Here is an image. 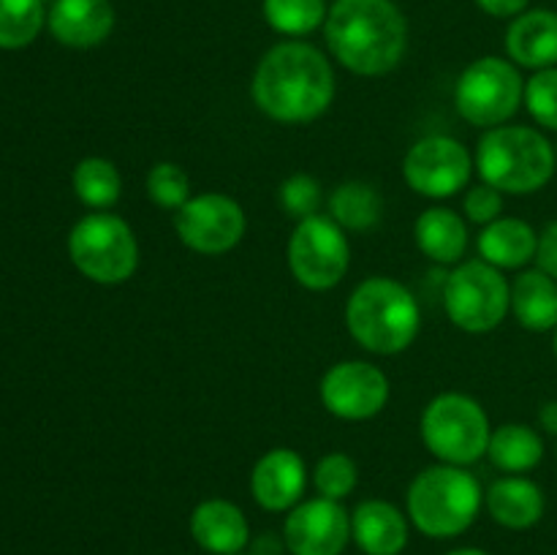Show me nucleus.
I'll list each match as a JSON object with an SVG mask.
<instances>
[{
    "label": "nucleus",
    "mask_w": 557,
    "mask_h": 555,
    "mask_svg": "<svg viewBox=\"0 0 557 555\" xmlns=\"http://www.w3.org/2000/svg\"><path fill=\"white\" fill-rule=\"evenodd\" d=\"M256 107L281 123H310L330 109L335 74L324 54L302 41L272 47L253 74Z\"/></svg>",
    "instance_id": "1"
},
{
    "label": "nucleus",
    "mask_w": 557,
    "mask_h": 555,
    "mask_svg": "<svg viewBox=\"0 0 557 555\" xmlns=\"http://www.w3.org/2000/svg\"><path fill=\"white\" fill-rule=\"evenodd\" d=\"M324 30L330 52L359 76L386 74L406 54V16L392 0H337Z\"/></svg>",
    "instance_id": "2"
},
{
    "label": "nucleus",
    "mask_w": 557,
    "mask_h": 555,
    "mask_svg": "<svg viewBox=\"0 0 557 555\" xmlns=\"http://www.w3.org/2000/svg\"><path fill=\"white\" fill-rule=\"evenodd\" d=\"M419 305L403 283L392 278H368L354 288L346 324L354 341L373 354L406 351L419 332Z\"/></svg>",
    "instance_id": "3"
},
{
    "label": "nucleus",
    "mask_w": 557,
    "mask_h": 555,
    "mask_svg": "<svg viewBox=\"0 0 557 555\" xmlns=\"http://www.w3.org/2000/svg\"><path fill=\"white\" fill-rule=\"evenodd\" d=\"M555 147L528 125H498L482 136L476 169L482 180L506 194H533L555 174Z\"/></svg>",
    "instance_id": "4"
},
{
    "label": "nucleus",
    "mask_w": 557,
    "mask_h": 555,
    "mask_svg": "<svg viewBox=\"0 0 557 555\" xmlns=\"http://www.w3.org/2000/svg\"><path fill=\"white\" fill-rule=\"evenodd\" d=\"M482 506L476 477L460 466L424 468L408 488V515L424 536L449 539L468 531Z\"/></svg>",
    "instance_id": "5"
},
{
    "label": "nucleus",
    "mask_w": 557,
    "mask_h": 555,
    "mask_svg": "<svg viewBox=\"0 0 557 555\" xmlns=\"http://www.w3.org/2000/svg\"><path fill=\"white\" fill-rule=\"evenodd\" d=\"M69 254L82 275L103 286L125 283L139 264L134 232L112 212H90L82 218L69 234Z\"/></svg>",
    "instance_id": "6"
},
{
    "label": "nucleus",
    "mask_w": 557,
    "mask_h": 555,
    "mask_svg": "<svg viewBox=\"0 0 557 555\" xmlns=\"http://www.w3.org/2000/svg\"><path fill=\"white\" fill-rule=\"evenodd\" d=\"M490 419L473 397L446 392L438 395L422 414L424 446L449 466H471L487 455Z\"/></svg>",
    "instance_id": "7"
},
{
    "label": "nucleus",
    "mask_w": 557,
    "mask_h": 555,
    "mask_svg": "<svg viewBox=\"0 0 557 555\" xmlns=\"http://www.w3.org/2000/svg\"><path fill=\"white\" fill-rule=\"evenodd\" d=\"M525 101L520 71L500 58H482L468 65L455 87L457 112L473 125L498 128Z\"/></svg>",
    "instance_id": "8"
},
{
    "label": "nucleus",
    "mask_w": 557,
    "mask_h": 555,
    "mask_svg": "<svg viewBox=\"0 0 557 555\" xmlns=\"http://www.w3.org/2000/svg\"><path fill=\"white\" fill-rule=\"evenodd\" d=\"M449 319L466 332H490L506 319L511 308V286L498 267L487 261H466L444 286Z\"/></svg>",
    "instance_id": "9"
},
{
    "label": "nucleus",
    "mask_w": 557,
    "mask_h": 555,
    "mask_svg": "<svg viewBox=\"0 0 557 555\" xmlns=\"http://www.w3.org/2000/svg\"><path fill=\"white\" fill-rule=\"evenodd\" d=\"M288 267L313 292L337 286L348 272V239L332 215H310L297 223L288 243Z\"/></svg>",
    "instance_id": "10"
},
{
    "label": "nucleus",
    "mask_w": 557,
    "mask_h": 555,
    "mask_svg": "<svg viewBox=\"0 0 557 555\" xmlns=\"http://www.w3.org/2000/svg\"><path fill=\"white\" fill-rule=\"evenodd\" d=\"M473 158L462 141L451 136H424L408 150L403 177L417 194L446 199L462 190L471 180Z\"/></svg>",
    "instance_id": "11"
},
{
    "label": "nucleus",
    "mask_w": 557,
    "mask_h": 555,
    "mask_svg": "<svg viewBox=\"0 0 557 555\" xmlns=\"http://www.w3.org/2000/svg\"><path fill=\"white\" fill-rule=\"evenodd\" d=\"M174 229L190 250L218 256L243 239L245 212L232 196L199 194L174 212Z\"/></svg>",
    "instance_id": "12"
},
{
    "label": "nucleus",
    "mask_w": 557,
    "mask_h": 555,
    "mask_svg": "<svg viewBox=\"0 0 557 555\" xmlns=\"http://www.w3.org/2000/svg\"><path fill=\"white\" fill-rule=\"evenodd\" d=\"M321 400L335 417L362 422L375 417L389 400V381L375 365L337 362L321 379Z\"/></svg>",
    "instance_id": "13"
},
{
    "label": "nucleus",
    "mask_w": 557,
    "mask_h": 555,
    "mask_svg": "<svg viewBox=\"0 0 557 555\" xmlns=\"http://www.w3.org/2000/svg\"><path fill=\"white\" fill-rule=\"evenodd\" d=\"M283 536L292 555H341L351 536V517L337 501L319 495L294 506Z\"/></svg>",
    "instance_id": "14"
},
{
    "label": "nucleus",
    "mask_w": 557,
    "mask_h": 555,
    "mask_svg": "<svg viewBox=\"0 0 557 555\" xmlns=\"http://www.w3.org/2000/svg\"><path fill=\"white\" fill-rule=\"evenodd\" d=\"M308 484L305 460L294 449H270L250 473V493L267 511H283L299 504Z\"/></svg>",
    "instance_id": "15"
},
{
    "label": "nucleus",
    "mask_w": 557,
    "mask_h": 555,
    "mask_svg": "<svg viewBox=\"0 0 557 555\" xmlns=\"http://www.w3.org/2000/svg\"><path fill=\"white\" fill-rule=\"evenodd\" d=\"M112 27L114 9L109 0H54L49 11V30L65 47H98Z\"/></svg>",
    "instance_id": "16"
},
{
    "label": "nucleus",
    "mask_w": 557,
    "mask_h": 555,
    "mask_svg": "<svg viewBox=\"0 0 557 555\" xmlns=\"http://www.w3.org/2000/svg\"><path fill=\"white\" fill-rule=\"evenodd\" d=\"M506 52L522 69H555L557 65V11H522L506 33Z\"/></svg>",
    "instance_id": "17"
},
{
    "label": "nucleus",
    "mask_w": 557,
    "mask_h": 555,
    "mask_svg": "<svg viewBox=\"0 0 557 555\" xmlns=\"http://www.w3.org/2000/svg\"><path fill=\"white\" fill-rule=\"evenodd\" d=\"M190 533L196 544L212 555H239L248 544V520L232 501H201L190 515Z\"/></svg>",
    "instance_id": "18"
},
{
    "label": "nucleus",
    "mask_w": 557,
    "mask_h": 555,
    "mask_svg": "<svg viewBox=\"0 0 557 555\" xmlns=\"http://www.w3.org/2000/svg\"><path fill=\"white\" fill-rule=\"evenodd\" d=\"M351 533L368 555H400L408 544V520L386 501H362L351 517Z\"/></svg>",
    "instance_id": "19"
},
{
    "label": "nucleus",
    "mask_w": 557,
    "mask_h": 555,
    "mask_svg": "<svg viewBox=\"0 0 557 555\" xmlns=\"http://www.w3.org/2000/svg\"><path fill=\"white\" fill-rule=\"evenodd\" d=\"M539 250V234L531 223L520 221V218H498V221L487 223L482 234H479V254L487 264L504 267V270H517V267L528 264L536 259Z\"/></svg>",
    "instance_id": "20"
},
{
    "label": "nucleus",
    "mask_w": 557,
    "mask_h": 555,
    "mask_svg": "<svg viewBox=\"0 0 557 555\" xmlns=\"http://www.w3.org/2000/svg\"><path fill=\"white\" fill-rule=\"evenodd\" d=\"M487 509L495 517V522L522 531V528H531L542 520L544 493L536 482L525 477L498 479L487 490Z\"/></svg>",
    "instance_id": "21"
},
{
    "label": "nucleus",
    "mask_w": 557,
    "mask_h": 555,
    "mask_svg": "<svg viewBox=\"0 0 557 555\" xmlns=\"http://www.w3.org/2000/svg\"><path fill=\"white\" fill-rule=\"evenodd\" d=\"M511 310L531 332L557 326V281L544 270H528L511 283Z\"/></svg>",
    "instance_id": "22"
},
{
    "label": "nucleus",
    "mask_w": 557,
    "mask_h": 555,
    "mask_svg": "<svg viewBox=\"0 0 557 555\" xmlns=\"http://www.w3.org/2000/svg\"><path fill=\"white\" fill-rule=\"evenodd\" d=\"M417 245L428 259L438 264H455L468 248V229L457 212L446 207L424 210L417 221Z\"/></svg>",
    "instance_id": "23"
},
{
    "label": "nucleus",
    "mask_w": 557,
    "mask_h": 555,
    "mask_svg": "<svg viewBox=\"0 0 557 555\" xmlns=\"http://www.w3.org/2000/svg\"><path fill=\"white\" fill-rule=\"evenodd\" d=\"M487 457L493 460V466H498L500 471L509 473H522L531 471L542 462L544 457V441L528 424H500L498 430H493L487 444Z\"/></svg>",
    "instance_id": "24"
},
{
    "label": "nucleus",
    "mask_w": 557,
    "mask_h": 555,
    "mask_svg": "<svg viewBox=\"0 0 557 555\" xmlns=\"http://www.w3.org/2000/svg\"><path fill=\"white\" fill-rule=\"evenodd\" d=\"M381 196L373 185L368 183H346L335 188L330 196L332 221L341 229L351 232H368L381 221Z\"/></svg>",
    "instance_id": "25"
},
{
    "label": "nucleus",
    "mask_w": 557,
    "mask_h": 555,
    "mask_svg": "<svg viewBox=\"0 0 557 555\" xmlns=\"http://www.w3.org/2000/svg\"><path fill=\"white\" fill-rule=\"evenodd\" d=\"M74 190L92 210H107L120 199L123 180L117 166L107 158H85L74 169Z\"/></svg>",
    "instance_id": "26"
},
{
    "label": "nucleus",
    "mask_w": 557,
    "mask_h": 555,
    "mask_svg": "<svg viewBox=\"0 0 557 555\" xmlns=\"http://www.w3.org/2000/svg\"><path fill=\"white\" fill-rule=\"evenodd\" d=\"M44 0H0V49H22L41 33Z\"/></svg>",
    "instance_id": "27"
},
{
    "label": "nucleus",
    "mask_w": 557,
    "mask_h": 555,
    "mask_svg": "<svg viewBox=\"0 0 557 555\" xmlns=\"http://www.w3.org/2000/svg\"><path fill=\"white\" fill-rule=\"evenodd\" d=\"M264 16L283 36H308L324 25V0H264Z\"/></svg>",
    "instance_id": "28"
},
{
    "label": "nucleus",
    "mask_w": 557,
    "mask_h": 555,
    "mask_svg": "<svg viewBox=\"0 0 557 555\" xmlns=\"http://www.w3.org/2000/svg\"><path fill=\"white\" fill-rule=\"evenodd\" d=\"M147 196L163 210L177 212L190 199V180L177 163H156L147 174Z\"/></svg>",
    "instance_id": "29"
},
{
    "label": "nucleus",
    "mask_w": 557,
    "mask_h": 555,
    "mask_svg": "<svg viewBox=\"0 0 557 555\" xmlns=\"http://www.w3.org/2000/svg\"><path fill=\"white\" fill-rule=\"evenodd\" d=\"M313 482L315 490H319L324 498H346V495L357 488V462L348 455H343V452H332V455L321 457L319 460Z\"/></svg>",
    "instance_id": "30"
},
{
    "label": "nucleus",
    "mask_w": 557,
    "mask_h": 555,
    "mask_svg": "<svg viewBox=\"0 0 557 555\" xmlns=\"http://www.w3.org/2000/svg\"><path fill=\"white\" fill-rule=\"evenodd\" d=\"M525 107L536 123L557 131V65L536 71L525 85Z\"/></svg>",
    "instance_id": "31"
},
{
    "label": "nucleus",
    "mask_w": 557,
    "mask_h": 555,
    "mask_svg": "<svg viewBox=\"0 0 557 555\" xmlns=\"http://www.w3.org/2000/svg\"><path fill=\"white\" fill-rule=\"evenodd\" d=\"M281 201L286 207L288 215L305 218L310 215H319V207H321V188L310 174H292L286 183L281 185Z\"/></svg>",
    "instance_id": "32"
},
{
    "label": "nucleus",
    "mask_w": 557,
    "mask_h": 555,
    "mask_svg": "<svg viewBox=\"0 0 557 555\" xmlns=\"http://www.w3.org/2000/svg\"><path fill=\"white\" fill-rule=\"evenodd\" d=\"M504 210V199H500V190L493 185H476V188L468 190L466 196V212L473 223H493L500 218Z\"/></svg>",
    "instance_id": "33"
},
{
    "label": "nucleus",
    "mask_w": 557,
    "mask_h": 555,
    "mask_svg": "<svg viewBox=\"0 0 557 555\" xmlns=\"http://www.w3.org/2000/svg\"><path fill=\"white\" fill-rule=\"evenodd\" d=\"M539 270H544L547 275H553L557 281V221L549 223L547 229L539 237V250H536Z\"/></svg>",
    "instance_id": "34"
},
{
    "label": "nucleus",
    "mask_w": 557,
    "mask_h": 555,
    "mask_svg": "<svg viewBox=\"0 0 557 555\" xmlns=\"http://www.w3.org/2000/svg\"><path fill=\"white\" fill-rule=\"evenodd\" d=\"M531 0H476V5L482 11H487L490 16H520L525 11V5Z\"/></svg>",
    "instance_id": "35"
},
{
    "label": "nucleus",
    "mask_w": 557,
    "mask_h": 555,
    "mask_svg": "<svg viewBox=\"0 0 557 555\" xmlns=\"http://www.w3.org/2000/svg\"><path fill=\"white\" fill-rule=\"evenodd\" d=\"M539 422H542V428L547 430V433L557 435V400L544 403L542 411H539Z\"/></svg>",
    "instance_id": "36"
},
{
    "label": "nucleus",
    "mask_w": 557,
    "mask_h": 555,
    "mask_svg": "<svg viewBox=\"0 0 557 555\" xmlns=\"http://www.w3.org/2000/svg\"><path fill=\"white\" fill-rule=\"evenodd\" d=\"M446 555H487L484 550H476V547H462V550H455V553H446Z\"/></svg>",
    "instance_id": "37"
},
{
    "label": "nucleus",
    "mask_w": 557,
    "mask_h": 555,
    "mask_svg": "<svg viewBox=\"0 0 557 555\" xmlns=\"http://www.w3.org/2000/svg\"><path fill=\"white\" fill-rule=\"evenodd\" d=\"M553 346H555V357H557V326H555V343H553Z\"/></svg>",
    "instance_id": "38"
},
{
    "label": "nucleus",
    "mask_w": 557,
    "mask_h": 555,
    "mask_svg": "<svg viewBox=\"0 0 557 555\" xmlns=\"http://www.w3.org/2000/svg\"><path fill=\"white\" fill-rule=\"evenodd\" d=\"M555 156H557V145H555Z\"/></svg>",
    "instance_id": "39"
}]
</instances>
